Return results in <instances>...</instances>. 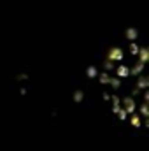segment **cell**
Returning a JSON list of instances; mask_svg holds the SVG:
<instances>
[{"label":"cell","mask_w":149,"mask_h":151,"mask_svg":"<svg viewBox=\"0 0 149 151\" xmlns=\"http://www.w3.org/2000/svg\"><path fill=\"white\" fill-rule=\"evenodd\" d=\"M104 93L112 111L132 125L146 123L148 114V69L146 49L126 42L112 49L102 72Z\"/></svg>","instance_id":"6da1fadb"}]
</instances>
